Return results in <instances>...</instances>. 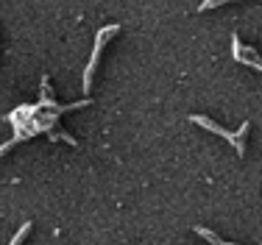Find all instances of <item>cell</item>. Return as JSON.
Listing matches in <instances>:
<instances>
[{"mask_svg": "<svg viewBox=\"0 0 262 245\" xmlns=\"http://www.w3.org/2000/svg\"><path fill=\"white\" fill-rule=\"evenodd\" d=\"M190 120L195 123V125H201V128H207V131H212V134L223 137V140H226V142H232V140H234V131H223V128H221V125H217L215 120H209V117H204V115H192Z\"/></svg>", "mask_w": 262, "mask_h": 245, "instance_id": "3957f363", "label": "cell"}, {"mask_svg": "<svg viewBox=\"0 0 262 245\" xmlns=\"http://www.w3.org/2000/svg\"><path fill=\"white\" fill-rule=\"evenodd\" d=\"M195 234H201V237H207V240H209L212 245H232V242H226V240H221V237H217V234H212V231H209V229H198V226H195Z\"/></svg>", "mask_w": 262, "mask_h": 245, "instance_id": "5b68a950", "label": "cell"}, {"mask_svg": "<svg viewBox=\"0 0 262 245\" xmlns=\"http://www.w3.org/2000/svg\"><path fill=\"white\" fill-rule=\"evenodd\" d=\"M248 128H251V125H248V123H243L240 128L234 131V140H232V148L237 150V156H243V153H246V137H248Z\"/></svg>", "mask_w": 262, "mask_h": 245, "instance_id": "277c9868", "label": "cell"}, {"mask_svg": "<svg viewBox=\"0 0 262 245\" xmlns=\"http://www.w3.org/2000/svg\"><path fill=\"white\" fill-rule=\"evenodd\" d=\"M232 56H234L237 61H243V64H248V67H254V70L262 73V56L254 48L240 45V36H237V34L232 36Z\"/></svg>", "mask_w": 262, "mask_h": 245, "instance_id": "7a4b0ae2", "label": "cell"}, {"mask_svg": "<svg viewBox=\"0 0 262 245\" xmlns=\"http://www.w3.org/2000/svg\"><path fill=\"white\" fill-rule=\"evenodd\" d=\"M28 231H31V220H26V223H23V229L17 231L14 237H11V242H9V245H20V242H23V240H26V237H28Z\"/></svg>", "mask_w": 262, "mask_h": 245, "instance_id": "8992f818", "label": "cell"}, {"mask_svg": "<svg viewBox=\"0 0 262 245\" xmlns=\"http://www.w3.org/2000/svg\"><path fill=\"white\" fill-rule=\"evenodd\" d=\"M117 34V25H109V28H101L98 31V39H95V48H92V56H90V64L84 70V90L92 86V75H95V67H98V59H101V50L106 45V36Z\"/></svg>", "mask_w": 262, "mask_h": 245, "instance_id": "6da1fadb", "label": "cell"}, {"mask_svg": "<svg viewBox=\"0 0 262 245\" xmlns=\"http://www.w3.org/2000/svg\"><path fill=\"white\" fill-rule=\"evenodd\" d=\"M217 6H223L221 0H207V3L198 6V11H209V9H217Z\"/></svg>", "mask_w": 262, "mask_h": 245, "instance_id": "52a82bcc", "label": "cell"}]
</instances>
